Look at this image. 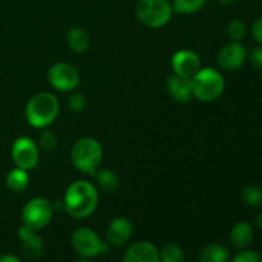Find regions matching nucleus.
Here are the masks:
<instances>
[{"label":"nucleus","instance_id":"obj_1","mask_svg":"<svg viewBox=\"0 0 262 262\" xmlns=\"http://www.w3.org/2000/svg\"><path fill=\"white\" fill-rule=\"evenodd\" d=\"M64 211L74 219L89 217L99 204V192L87 181H74L64 193Z\"/></svg>","mask_w":262,"mask_h":262},{"label":"nucleus","instance_id":"obj_2","mask_svg":"<svg viewBox=\"0 0 262 262\" xmlns=\"http://www.w3.org/2000/svg\"><path fill=\"white\" fill-rule=\"evenodd\" d=\"M60 105L58 97L48 91L38 92L28 100L25 109V117L28 124L37 129L48 128L55 122Z\"/></svg>","mask_w":262,"mask_h":262},{"label":"nucleus","instance_id":"obj_3","mask_svg":"<svg viewBox=\"0 0 262 262\" xmlns=\"http://www.w3.org/2000/svg\"><path fill=\"white\" fill-rule=\"evenodd\" d=\"M102 146L94 137H82L74 142L71 150V161L76 169L94 176L102 161Z\"/></svg>","mask_w":262,"mask_h":262},{"label":"nucleus","instance_id":"obj_4","mask_svg":"<svg viewBox=\"0 0 262 262\" xmlns=\"http://www.w3.org/2000/svg\"><path fill=\"white\" fill-rule=\"evenodd\" d=\"M193 99L201 102H212L219 99L224 92L225 81L222 72L206 67L201 68L191 78Z\"/></svg>","mask_w":262,"mask_h":262},{"label":"nucleus","instance_id":"obj_5","mask_svg":"<svg viewBox=\"0 0 262 262\" xmlns=\"http://www.w3.org/2000/svg\"><path fill=\"white\" fill-rule=\"evenodd\" d=\"M173 7L169 0H138L136 5V17L143 26L161 28L170 22Z\"/></svg>","mask_w":262,"mask_h":262},{"label":"nucleus","instance_id":"obj_6","mask_svg":"<svg viewBox=\"0 0 262 262\" xmlns=\"http://www.w3.org/2000/svg\"><path fill=\"white\" fill-rule=\"evenodd\" d=\"M71 243L73 250L82 258H94L99 255H106L110 245L104 242L94 229L89 227H81L72 234Z\"/></svg>","mask_w":262,"mask_h":262},{"label":"nucleus","instance_id":"obj_7","mask_svg":"<svg viewBox=\"0 0 262 262\" xmlns=\"http://www.w3.org/2000/svg\"><path fill=\"white\" fill-rule=\"evenodd\" d=\"M54 215L53 202L43 197H35L23 206L20 217L23 224L31 225L36 230L45 228L51 222Z\"/></svg>","mask_w":262,"mask_h":262},{"label":"nucleus","instance_id":"obj_8","mask_svg":"<svg viewBox=\"0 0 262 262\" xmlns=\"http://www.w3.org/2000/svg\"><path fill=\"white\" fill-rule=\"evenodd\" d=\"M48 81L53 89L60 92H69L78 87L81 76L76 67L60 61L50 67L48 72Z\"/></svg>","mask_w":262,"mask_h":262},{"label":"nucleus","instance_id":"obj_9","mask_svg":"<svg viewBox=\"0 0 262 262\" xmlns=\"http://www.w3.org/2000/svg\"><path fill=\"white\" fill-rule=\"evenodd\" d=\"M10 155L17 168L28 171L35 168L38 163V158H40L38 145L32 138L22 136L13 142Z\"/></svg>","mask_w":262,"mask_h":262},{"label":"nucleus","instance_id":"obj_10","mask_svg":"<svg viewBox=\"0 0 262 262\" xmlns=\"http://www.w3.org/2000/svg\"><path fill=\"white\" fill-rule=\"evenodd\" d=\"M247 59V50L237 41H230L223 46L217 53L216 61L220 69L225 72H233L239 69Z\"/></svg>","mask_w":262,"mask_h":262},{"label":"nucleus","instance_id":"obj_11","mask_svg":"<svg viewBox=\"0 0 262 262\" xmlns=\"http://www.w3.org/2000/svg\"><path fill=\"white\" fill-rule=\"evenodd\" d=\"M171 69L174 74L192 78L201 67V59L191 50H179L171 56Z\"/></svg>","mask_w":262,"mask_h":262},{"label":"nucleus","instance_id":"obj_12","mask_svg":"<svg viewBox=\"0 0 262 262\" xmlns=\"http://www.w3.org/2000/svg\"><path fill=\"white\" fill-rule=\"evenodd\" d=\"M122 262H160L159 248L147 241L136 242L125 250Z\"/></svg>","mask_w":262,"mask_h":262},{"label":"nucleus","instance_id":"obj_13","mask_svg":"<svg viewBox=\"0 0 262 262\" xmlns=\"http://www.w3.org/2000/svg\"><path fill=\"white\" fill-rule=\"evenodd\" d=\"M133 234V224L124 216H118L106 228V241L110 246H124Z\"/></svg>","mask_w":262,"mask_h":262},{"label":"nucleus","instance_id":"obj_14","mask_svg":"<svg viewBox=\"0 0 262 262\" xmlns=\"http://www.w3.org/2000/svg\"><path fill=\"white\" fill-rule=\"evenodd\" d=\"M166 90H168V94L181 104H187L193 99L191 78H187V77L173 73L169 76L166 81Z\"/></svg>","mask_w":262,"mask_h":262},{"label":"nucleus","instance_id":"obj_15","mask_svg":"<svg viewBox=\"0 0 262 262\" xmlns=\"http://www.w3.org/2000/svg\"><path fill=\"white\" fill-rule=\"evenodd\" d=\"M253 235L255 233H253V228L250 223L238 222L230 230L229 239L233 247L241 251L246 250L252 243Z\"/></svg>","mask_w":262,"mask_h":262},{"label":"nucleus","instance_id":"obj_16","mask_svg":"<svg viewBox=\"0 0 262 262\" xmlns=\"http://www.w3.org/2000/svg\"><path fill=\"white\" fill-rule=\"evenodd\" d=\"M199 260L200 262H229L230 252L224 245L210 243L202 248Z\"/></svg>","mask_w":262,"mask_h":262},{"label":"nucleus","instance_id":"obj_17","mask_svg":"<svg viewBox=\"0 0 262 262\" xmlns=\"http://www.w3.org/2000/svg\"><path fill=\"white\" fill-rule=\"evenodd\" d=\"M67 43H68L69 49L74 53H86L90 48V36L83 28L72 27L67 32Z\"/></svg>","mask_w":262,"mask_h":262},{"label":"nucleus","instance_id":"obj_18","mask_svg":"<svg viewBox=\"0 0 262 262\" xmlns=\"http://www.w3.org/2000/svg\"><path fill=\"white\" fill-rule=\"evenodd\" d=\"M96 184L105 193H114L119 188V178L117 174L107 168H99L94 174Z\"/></svg>","mask_w":262,"mask_h":262},{"label":"nucleus","instance_id":"obj_19","mask_svg":"<svg viewBox=\"0 0 262 262\" xmlns=\"http://www.w3.org/2000/svg\"><path fill=\"white\" fill-rule=\"evenodd\" d=\"M28 183H30V176L28 171L20 168H13L12 170L8 171L7 177H5V184L8 188L13 192H22L27 188Z\"/></svg>","mask_w":262,"mask_h":262},{"label":"nucleus","instance_id":"obj_20","mask_svg":"<svg viewBox=\"0 0 262 262\" xmlns=\"http://www.w3.org/2000/svg\"><path fill=\"white\" fill-rule=\"evenodd\" d=\"M22 252L27 260H37L43 253V242L40 235H33L30 239L22 242Z\"/></svg>","mask_w":262,"mask_h":262},{"label":"nucleus","instance_id":"obj_21","mask_svg":"<svg viewBox=\"0 0 262 262\" xmlns=\"http://www.w3.org/2000/svg\"><path fill=\"white\" fill-rule=\"evenodd\" d=\"M160 262H184L186 261V253L183 248L177 243H166L165 246L159 250Z\"/></svg>","mask_w":262,"mask_h":262},{"label":"nucleus","instance_id":"obj_22","mask_svg":"<svg viewBox=\"0 0 262 262\" xmlns=\"http://www.w3.org/2000/svg\"><path fill=\"white\" fill-rule=\"evenodd\" d=\"M207 0H173L171 7L178 14H193L206 5Z\"/></svg>","mask_w":262,"mask_h":262},{"label":"nucleus","instance_id":"obj_23","mask_svg":"<svg viewBox=\"0 0 262 262\" xmlns=\"http://www.w3.org/2000/svg\"><path fill=\"white\" fill-rule=\"evenodd\" d=\"M241 196H242V201L247 206L257 207L262 205V188L258 186H255V184L245 187Z\"/></svg>","mask_w":262,"mask_h":262},{"label":"nucleus","instance_id":"obj_24","mask_svg":"<svg viewBox=\"0 0 262 262\" xmlns=\"http://www.w3.org/2000/svg\"><path fill=\"white\" fill-rule=\"evenodd\" d=\"M227 33L230 40L241 42L246 37V35H247V26H246V23L242 19L235 18V19L230 20L229 25H228Z\"/></svg>","mask_w":262,"mask_h":262},{"label":"nucleus","instance_id":"obj_25","mask_svg":"<svg viewBox=\"0 0 262 262\" xmlns=\"http://www.w3.org/2000/svg\"><path fill=\"white\" fill-rule=\"evenodd\" d=\"M38 146H40L42 150L45 151H54L59 145V140L56 137V135L51 130H49L48 128H43L41 129L40 135H38Z\"/></svg>","mask_w":262,"mask_h":262},{"label":"nucleus","instance_id":"obj_26","mask_svg":"<svg viewBox=\"0 0 262 262\" xmlns=\"http://www.w3.org/2000/svg\"><path fill=\"white\" fill-rule=\"evenodd\" d=\"M67 105H68V107L73 113H81L86 109L87 99H86V96L82 94V92L74 91L69 95Z\"/></svg>","mask_w":262,"mask_h":262},{"label":"nucleus","instance_id":"obj_27","mask_svg":"<svg viewBox=\"0 0 262 262\" xmlns=\"http://www.w3.org/2000/svg\"><path fill=\"white\" fill-rule=\"evenodd\" d=\"M230 262H262V255L256 251L241 250Z\"/></svg>","mask_w":262,"mask_h":262},{"label":"nucleus","instance_id":"obj_28","mask_svg":"<svg viewBox=\"0 0 262 262\" xmlns=\"http://www.w3.org/2000/svg\"><path fill=\"white\" fill-rule=\"evenodd\" d=\"M248 59H250V63L256 71L262 72V46H256L252 50L250 51V55H248Z\"/></svg>","mask_w":262,"mask_h":262},{"label":"nucleus","instance_id":"obj_29","mask_svg":"<svg viewBox=\"0 0 262 262\" xmlns=\"http://www.w3.org/2000/svg\"><path fill=\"white\" fill-rule=\"evenodd\" d=\"M33 235H36V229L31 227V225L22 224V227L18 229V238H19L20 242H25V241L30 239Z\"/></svg>","mask_w":262,"mask_h":262},{"label":"nucleus","instance_id":"obj_30","mask_svg":"<svg viewBox=\"0 0 262 262\" xmlns=\"http://www.w3.org/2000/svg\"><path fill=\"white\" fill-rule=\"evenodd\" d=\"M252 36L258 43L262 46V15L253 22L252 25Z\"/></svg>","mask_w":262,"mask_h":262},{"label":"nucleus","instance_id":"obj_31","mask_svg":"<svg viewBox=\"0 0 262 262\" xmlns=\"http://www.w3.org/2000/svg\"><path fill=\"white\" fill-rule=\"evenodd\" d=\"M0 262H22L19 258L13 253H5V255L0 256Z\"/></svg>","mask_w":262,"mask_h":262},{"label":"nucleus","instance_id":"obj_32","mask_svg":"<svg viewBox=\"0 0 262 262\" xmlns=\"http://www.w3.org/2000/svg\"><path fill=\"white\" fill-rule=\"evenodd\" d=\"M255 223H256V225H257V227L262 228V212H261V214L256 215V217H255Z\"/></svg>","mask_w":262,"mask_h":262},{"label":"nucleus","instance_id":"obj_33","mask_svg":"<svg viewBox=\"0 0 262 262\" xmlns=\"http://www.w3.org/2000/svg\"><path fill=\"white\" fill-rule=\"evenodd\" d=\"M217 2H219V4H222V5H230V4H233L235 0H217Z\"/></svg>","mask_w":262,"mask_h":262},{"label":"nucleus","instance_id":"obj_34","mask_svg":"<svg viewBox=\"0 0 262 262\" xmlns=\"http://www.w3.org/2000/svg\"><path fill=\"white\" fill-rule=\"evenodd\" d=\"M73 262H90V260H87V258H82V260H76Z\"/></svg>","mask_w":262,"mask_h":262}]
</instances>
